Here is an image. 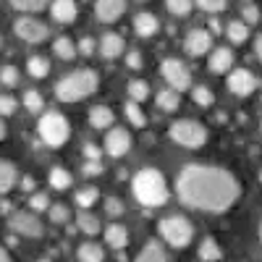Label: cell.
<instances>
[{
    "label": "cell",
    "mask_w": 262,
    "mask_h": 262,
    "mask_svg": "<svg viewBox=\"0 0 262 262\" xmlns=\"http://www.w3.org/2000/svg\"><path fill=\"white\" fill-rule=\"evenodd\" d=\"M0 262H11V254L6 252V247H0Z\"/></svg>",
    "instance_id": "obj_51"
},
{
    "label": "cell",
    "mask_w": 262,
    "mask_h": 262,
    "mask_svg": "<svg viewBox=\"0 0 262 262\" xmlns=\"http://www.w3.org/2000/svg\"><path fill=\"white\" fill-rule=\"evenodd\" d=\"M27 71H29V76H34V79H45V76L50 74V60L42 58V55H32V58L27 60Z\"/></svg>",
    "instance_id": "obj_29"
},
{
    "label": "cell",
    "mask_w": 262,
    "mask_h": 262,
    "mask_svg": "<svg viewBox=\"0 0 262 262\" xmlns=\"http://www.w3.org/2000/svg\"><path fill=\"white\" fill-rule=\"evenodd\" d=\"M158 29H160V21H158V16H152V13H137L134 16V32L139 34V37H155L158 34Z\"/></svg>",
    "instance_id": "obj_19"
},
{
    "label": "cell",
    "mask_w": 262,
    "mask_h": 262,
    "mask_svg": "<svg viewBox=\"0 0 262 262\" xmlns=\"http://www.w3.org/2000/svg\"><path fill=\"white\" fill-rule=\"evenodd\" d=\"M113 121H116V116H113V111L107 105H95L90 111V126L97 128V131L113 128Z\"/></svg>",
    "instance_id": "obj_18"
},
{
    "label": "cell",
    "mask_w": 262,
    "mask_h": 262,
    "mask_svg": "<svg viewBox=\"0 0 262 262\" xmlns=\"http://www.w3.org/2000/svg\"><path fill=\"white\" fill-rule=\"evenodd\" d=\"M76 228H79L81 233H86V236H97V233H102L100 217L92 215V212H86V210L79 212V217H76Z\"/></svg>",
    "instance_id": "obj_22"
},
{
    "label": "cell",
    "mask_w": 262,
    "mask_h": 262,
    "mask_svg": "<svg viewBox=\"0 0 262 262\" xmlns=\"http://www.w3.org/2000/svg\"><path fill=\"white\" fill-rule=\"evenodd\" d=\"M8 228L16 236H24V238H42V233H45L37 212H29V210H16L8 217Z\"/></svg>",
    "instance_id": "obj_8"
},
{
    "label": "cell",
    "mask_w": 262,
    "mask_h": 262,
    "mask_svg": "<svg viewBox=\"0 0 262 262\" xmlns=\"http://www.w3.org/2000/svg\"><path fill=\"white\" fill-rule=\"evenodd\" d=\"M50 13L58 24H71L79 16V8H76V0H53L50 3Z\"/></svg>",
    "instance_id": "obj_15"
},
{
    "label": "cell",
    "mask_w": 262,
    "mask_h": 262,
    "mask_svg": "<svg viewBox=\"0 0 262 262\" xmlns=\"http://www.w3.org/2000/svg\"><path fill=\"white\" fill-rule=\"evenodd\" d=\"M71 184H74V179H71V173L66 170L63 165L50 168V186H53L55 191H66V189H71Z\"/></svg>",
    "instance_id": "obj_27"
},
{
    "label": "cell",
    "mask_w": 262,
    "mask_h": 262,
    "mask_svg": "<svg viewBox=\"0 0 262 262\" xmlns=\"http://www.w3.org/2000/svg\"><path fill=\"white\" fill-rule=\"evenodd\" d=\"M29 207H32L34 212H45V210H50V207H53V202H50V196H48V194L37 191V194H32V196H29Z\"/></svg>",
    "instance_id": "obj_38"
},
{
    "label": "cell",
    "mask_w": 262,
    "mask_h": 262,
    "mask_svg": "<svg viewBox=\"0 0 262 262\" xmlns=\"http://www.w3.org/2000/svg\"><path fill=\"white\" fill-rule=\"evenodd\" d=\"M259 242H262V223H259Z\"/></svg>",
    "instance_id": "obj_53"
},
{
    "label": "cell",
    "mask_w": 262,
    "mask_h": 262,
    "mask_svg": "<svg viewBox=\"0 0 262 262\" xmlns=\"http://www.w3.org/2000/svg\"><path fill=\"white\" fill-rule=\"evenodd\" d=\"M126 13V0H97L95 3V16L102 24H113Z\"/></svg>",
    "instance_id": "obj_13"
},
{
    "label": "cell",
    "mask_w": 262,
    "mask_h": 262,
    "mask_svg": "<svg viewBox=\"0 0 262 262\" xmlns=\"http://www.w3.org/2000/svg\"><path fill=\"white\" fill-rule=\"evenodd\" d=\"M254 53H257V58L262 60V34L257 37V42H254Z\"/></svg>",
    "instance_id": "obj_49"
},
{
    "label": "cell",
    "mask_w": 262,
    "mask_h": 262,
    "mask_svg": "<svg viewBox=\"0 0 262 262\" xmlns=\"http://www.w3.org/2000/svg\"><path fill=\"white\" fill-rule=\"evenodd\" d=\"M53 50H55V55L63 58V60H74L76 53H79V48L74 45L71 37H58V39L53 42Z\"/></svg>",
    "instance_id": "obj_28"
},
{
    "label": "cell",
    "mask_w": 262,
    "mask_h": 262,
    "mask_svg": "<svg viewBox=\"0 0 262 262\" xmlns=\"http://www.w3.org/2000/svg\"><path fill=\"white\" fill-rule=\"evenodd\" d=\"M18 69L16 66H3V69H0V84L3 86H8V90H13V86H18Z\"/></svg>",
    "instance_id": "obj_36"
},
{
    "label": "cell",
    "mask_w": 262,
    "mask_h": 262,
    "mask_svg": "<svg viewBox=\"0 0 262 262\" xmlns=\"http://www.w3.org/2000/svg\"><path fill=\"white\" fill-rule=\"evenodd\" d=\"M191 6H194V0H165V8L173 16H189L191 13Z\"/></svg>",
    "instance_id": "obj_37"
},
{
    "label": "cell",
    "mask_w": 262,
    "mask_h": 262,
    "mask_svg": "<svg viewBox=\"0 0 262 262\" xmlns=\"http://www.w3.org/2000/svg\"><path fill=\"white\" fill-rule=\"evenodd\" d=\"M97 200H100L97 186H84V189H79V191H76V205H79L81 210H90Z\"/></svg>",
    "instance_id": "obj_30"
},
{
    "label": "cell",
    "mask_w": 262,
    "mask_h": 262,
    "mask_svg": "<svg viewBox=\"0 0 262 262\" xmlns=\"http://www.w3.org/2000/svg\"><path fill=\"white\" fill-rule=\"evenodd\" d=\"M13 32H16L18 39L29 42V45H39V42H45V39L50 37V29L42 24L39 18H32V16H21V18H16Z\"/></svg>",
    "instance_id": "obj_9"
},
{
    "label": "cell",
    "mask_w": 262,
    "mask_h": 262,
    "mask_svg": "<svg viewBox=\"0 0 262 262\" xmlns=\"http://www.w3.org/2000/svg\"><path fill=\"white\" fill-rule=\"evenodd\" d=\"M200 259L202 262H221L223 259V249H221V244L215 242V238H205V242L200 244Z\"/></svg>",
    "instance_id": "obj_26"
},
{
    "label": "cell",
    "mask_w": 262,
    "mask_h": 262,
    "mask_svg": "<svg viewBox=\"0 0 262 262\" xmlns=\"http://www.w3.org/2000/svg\"><path fill=\"white\" fill-rule=\"evenodd\" d=\"M259 16H262V13H259V8H257V6H252V3H249V6H244V11H242V18L247 21V24H259Z\"/></svg>",
    "instance_id": "obj_43"
},
{
    "label": "cell",
    "mask_w": 262,
    "mask_h": 262,
    "mask_svg": "<svg viewBox=\"0 0 262 262\" xmlns=\"http://www.w3.org/2000/svg\"><path fill=\"white\" fill-rule=\"evenodd\" d=\"M16 97L11 95H0V116H13L16 113Z\"/></svg>",
    "instance_id": "obj_42"
},
{
    "label": "cell",
    "mask_w": 262,
    "mask_h": 262,
    "mask_svg": "<svg viewBox=\"0 0 262 262\" xmlns=\"http://www.w3.org/2000/svg\"><path fill=\"white\" fill-rule=\"evenodd\" d=\"M226 37L231 39V45H244L249 39V24L242 18V21H231L226 27Z\"/></svg>",
    "instance_id": "obj_25"
},
{
    "label": "cell",
    "mask_w": 262,
    "mask_h": 262,
    "mask_svg": "<svg viewBox=\"0 0 262 262\" xmlns=\"http://www.w3.org/2000/svg\"><path fill=\"white\" fill-rule=\"evenodd\" d=\"M131 144H134V139H131V134L126 128H107V137H105V152L111 158H123L126 152L131 149Z\"/></svg>",
    "instance_id": "obj_11"
},
{
    "label": "cell",
    "mask_w": 262,
    "mask_h": 262,
    "mask_svg": "<svg viewBox=\"0 0 262 262\" xmlns=\"http://www.w3.org/2000/svg\"><path fill=\"white\" fill-rule=\"evenodd\" d=\"M3 139H6V123L0 121V142H3Z\"/></svg>",
    "instance_id": "obj_52"
},
{
    "label": "cell",
    "mask_w": 262,
    "mask_h": 262,
    "mask_svg": "<svg viewBox=\"0 0 262 262\" xmlns=\"http://www.w3.org/2000/svg\"><path fill=\"white\" fill-rule=\"evenodd\" d=\"M102 233H105V244L111 249H126L128 247V231H126V226L111 223V226H105Z\"/></svg>",
    "instance_id": "obj_17"
},
{
    "label": "cell",
    "mask_w": 262,
    "mask_h": 262,
    "mask_svg": "<svg viewBox=\"0 0 262 262\" xmlns=\"http://www.w3.org/2000/svg\"><path fill=\"white\" fill-rule=\"evenodd\" d=\"M210 48H212V34H210L207 29H191V32L186 34V42H184L186 55L202 58V55L210 53Z\"/></svg>",
    "instance_id": "obj_12"
},
{
    "label": "cell",
    "mask_w": 262,
    "mask_h": 262,
    "mask_svg": "<svg viewBox=\"0 0 262 262\" xmlns=\"http://www.w3.org/2000/svg\"><path fill=\"white\" fill-rule=\"evenodd\" d=\"M37 134L48 147H63L71 139V123L66 116H60L58 111H50L39 118L37 123Z\"/></svg>",
    "instance_id": "obj_5"
},
{
    "label": "cell",
    "mask_w": 262,
    "mask_h": 262,
    "mask_svg": "<svg viewBox=\"0 0 262 262\" xmlns=\"http://www.w3.org/2000/svg\"><path fill=\"white\" fill-rule=\"evenodd\" d=\"M79 53H81V55H92V53H95V39H92V37H84V39L79 42Z\"/></svg>",
    "instance_id": "obj_47"
},
{
    "label": "cell",
    "mask_w": 262,
    "mask_h": 262,
    "mask_svg": "<svg viewBox=\"0 0 262 262\" xmlns=\"http://www.w3.org/2000/svg\"><path fill=\"white\" fill-rule=\"evenodd\" d=\"M76 259H79V262H102V259H105V249H102L97 242H84V244L76 249Z\"/></svg>",
    "instance_id": "obj_23"
},
{
    "label": "cell",
    "mask_w": 262,
    "mask_h": 262,
    "mask_svg": "<svg viewBox=\"0 0 262 262\" xmlns=\"http://www.w3.org/2000/svg\"><path fill=\"white\" fill-rule=\"evenodd\" d=\"M123 202L118 200V196H105V215H111V217H121L123 215Z\"/></svg>",
    "instance_id": "obj_41"
},
{
    "label": "cell",
    "mask_w": 262,
    "mask_h": 262,
    "mask_svg": "<svg viewBox=\"0 0 262 262\" xmlns=\"http://www.w3.org/2000/svg\"><path fill=\"white\" fill-rule=\"evenodd\" d=\"M158 231H160V238L173 247V249H184L191 244V238H194V226L189 223V217L184 215H168L163 217V221L158 223Z\"/></svg>",
    "instance_id": "obj_4"
},
{
    "label": "cell",
    "mask_w": 262,
    "mask_h": 262,
    "mask_svg": "<svg viewBox=\"0 0 262 262\" xmlns=\"http://www.w3.org/2000/svg\"><path fill=\"white\" fill-rule=\"evenodd\" d=\"M176 196L189 210L221 215L238 202L242 184H238V179L233 173H228L226 168L191 163V165H184L181 173H179Z\"/></svg>",
    "instance_id": "obj_1"
},
{
    "label": "cell",
    "mask_w": 262,
    "mask_h": 262,
    "mask_svg": "<svg viewBox=\"0 0 262 262\" xmlns=\"http://www.w3.org/2000/svg\"><path fill=\"white\" fill-rule=\"evenodd\" d=\"M170 139L186 147V149H200L207 142V128L200 121H191V118H181L170 126Z\"/></svg>",
    "instance_id": "obj_6"
},
{
    "label": "cell",
    "mask_w": 262,
    "mask_h": 262,
    "mask_svg": "<svg viewBox=\"0 0 262 262\" xmlns=\"http://www.w3.org/2000/svg\"><path fill=\"white\" fill-rule=\"evenodd\" d=\"M196 8H202L205 13H221L226 6H228V0H194Z\"/></svg>",
    "instance_id": "obj_40"
},
{
    "label": "cell",
    "mask_w": 262,
    "mask_h": 262,
    "mask_svg": "<svg viewBox=\"0 0 262 262\" xmlns=\"http://www.w3.org/2000/svg\"><path fill=\"white\" fill-rule=\"evenodd\" d=\"M100 76L92 69H76L71 74H66L58 84H55V97L60 102H79L84 97H90L97 92Z\"/></svg>",
    "instance_id": "obj_3"
},
{
    "label": "cell",
    "mask_w": 262,
    "mask_h": 262,
    "mask_svg": "<svg viewBox=\"0 0 262 262\" xmlns=\"http://www.w3.org/2000/svg\"><path fill=\"white\" fill-rule=\"evenodd\" d=\"M48 215H50V221H53V223H58V226L71 221V210L66 207V205H53V207L48 210Z\"/></svg>",
    "instance_id": "obj_39"
},
{
    "label": "cell",
    "mask_w": 262,
    "mask_h": 262,
    "mask_svg": "<svg viewBox=\"0 0 262 262\" xmlns=\"http://www.w3.org/2000/svg\"><path fill=\"white\" fill-rule=\"evenodd\" d=\"M123 37L121 34H116V32H111V34H105L102 39H100V55L102 58H107V60H113V58H121L123 55Z\"/></svg>",
    "instance_id": "obj_16"
},
{
    "label": "cell",
    "mask_w": 262,
    "mask_h": 262,
    "mask_svg": "<svg viewBox=\"0 0 262 262\" xmlns=\"http://www.w3.org/2000/svg\"><path fill=\"white\" fill-rule=\"evenodd\" d=\"M191 97H194V102L200 105V107H210V105L215 102V95H212L210 86H194V90H191Z\"/></svg>",
    "instance_id": "obj_35"
},
{
    "label": "cell",
    "mask_w": 262,
    "mask_h": 262,
    "mask_svg": "<svg viewBox=\"0 0 262 262\" xmlns=\"http://www.w3.org/2000/svg\"><path fill=\"white\" fill-rule=\"evenodd\" d=\"M8 3L16 8V11H24V13H37L42 11L50 0H8Z\"/></svg>",
    "instance_id": "obj_33"
},
{
    "label": "cell",
    "mask_w": 262,
    "mask_h": 262,
    "mask_svg": "<svg viewBox=\"0 0 262 262\" xmlns=\"http://www.w3.org/2000/svg\"><path fill=\"white\" fill-rule=\"evenodd\" d=\"M123 111H126V118H128V123H131V126H137V128H142V126L147 123V118H144V113H142V107H139V102H134V100H128V102L123 105Z\"/></svg>",
    "instance_id": "obj_32"
},
{
    "label": "cell",
    "mask_w": 262,
    "mask_h": 262,
    "mask_svg": "<svg viewBox=\"0 0 262 262\" xmlns=\"http://www.w3.org/2000/svg\"><path fill=\"white\" fill-rule=\"evenodd\" d=\"M81 170H84V176H100V173H102V163L100 160H84Z\"/></svg>",
    "instance_id": "obj_45"
},
{
    "label": "cell",
    "mask_w": 262,
    "mask_h": 262,
    "mask_svg": "<svg viewBox=\"0 0 262 262\" xmlns=\"http://www.w3.org/2000/svg\"><path fill=\"white\" fill-rule=\"evenodd\" d=\"M102 152H105V149L97 147L95 142H86V144H84V160H100Z\"/></svg>",
    "instance_id": "obj_44"
},
{
    "label": "cell",
    "mask_w": 262,
    "mask_h": 262,
    "mask_svg": "<svg viewBox=\"0 0 262 262\" xmlns=\"http://www.w3.org/2000/svg\"><path fill=\"white\" fill-rule=\"evenodd\" d=\"M18 181V170L11 160H0V194H8Z\"/></svg>",
    "instance_id": "obj_21"
},
{
    "label": "cell",
    "mask_w": 262,
    "mask_h": 262,
    "mask_svg": "<svg viewBox=\"0 0 262 262\" xmlns=\"http://www.w3.org/2000/svg\"><path fill=\"white\" fill-rule=\"evenodd\" d=\"M158 107L165 113H173V111H179V105H181V92L179 90H170V86H165L163 92H158Z\"/></svg>",
    "instance_id": "obj_24"
},
{
    "label": "cell",
    "mask_w": 262,
    "mask_h": 262,
    "mask_svg": "<svg viewBox=\"0 0 262 262\" xmlns=\"http://www.w3.org/2000/svg\"><path fill=\"white\" fill-rule=\"evenodd\" d=\"M137 262H168V252H165V247H163L160 242H155V238H152V242H147V244L142 247Z\"/></svg>",
    "instance_id": "obj_20"
},
{
    "label": "cell",
    "mask_w": 262,
    "mask_h": 262,
    "mask_svg": "<svg viewBox=\"0 0 262 262\" xmlns=\"http://www.w3.org/2000/svg\"><path fill=\"white\" fill-rule=\"evenodd\" d=\"M160 74L165 79V84L170 90H179V92H186L189 84H191V71L189 66L179 58H165L163 66H160Z\"/></svg>",
    "instance_id": "obj_7"
},
{
    "label": "cell",
    "mask_w": 262,
    "mask_h": 262,
    "mask_svg": "<svg viewBox=\"0 0 262 262\" xmlns=\"http://www.w3.org/2000/svg\"><path fill=\"white\" fill-rule=\"evenodd\" d=\"M210 32L212 34H221V21H217V18H210Z\"/></svg>",
    "instance_id": "obj_48"
},
{
    "label": "cell",
    "mask_w": 262,
    "mask_h": 262,
    "mask_svg": "<svg viewBox=\"0 0 262 262\" xmlns=\"http://www.w3.org/2000/svg\"><path fill=\"white\" fill-rule=\"evenodd\" d=\"M226 86H228V92H231V95H236V97H247V95H252V92L257 90V76H254L249 69H233V71L228 74Z\"/></svg>",
    "instance_id": "obj_10"
},
{
    "label": "cell",
    "mask_w": 262,
    "mask_h": 262,
    "mask_svg": "<svg viewBox=\"0 0 262 262\" xmlns=\"http://www.w3.org/2000/svg\"><path fill=\"white\" fill-rule=\"evenodd\" d=\"M131 189L142 207H160L168 202V184L158 168H142L131 181Z\"/></svg>",
    "instance_id": "obj_2"
},
{
    "label": "cell",
    "mask_w": 262,
    "mask_h": 262,
    "mask_svg": "<svg viewBox=\"0 0 262 262\" xmlns=\"http://www.w3.org/2000/svg\"><path fill=\"white\" fill-rule=\"evenodd\" d=\"M21 186H24V189L29 191V189H34V181H32L29 176H24V179H21Z\"/></svg>",
    "instance_id": "obj_50"
},
{
    "label": "cell",
    "mask_w": 262,
    "mask_h": 262,
    "mask_svg": "<svg viewBox=\"0 0 262 262\" xmlns=\"http://www.w3.org/2000/svg\"><path fill=\"white\" fill-rule=\"evenodd\" d=\"M24 107L29 113H42V107H45V100H42V95L37 90H27L24 92Z\"/></svg>",
    "instance_id": "obj_34"
},
{
    "label": "cell",
    "mask_w": 262,
    "mask_h": 262,
    "mask_svg": "<svg viewBox=\"0 0 262 262\" xmlns=\"http://www.w3.org/2000/svg\"><path fill=\"white\" fill-rule=\"evenodd\" d=\"M126 66H128V69H142V55L137 53V50H131V53H126Z\"/></svg>",
    "instance_id": "obj_46"
},
{
    "label": "cell",
    "mask_w": 262,
    "mask_h": 262,
    "mask_svg": "<svg viewBox=\"0 0 262 262\" xmlns=\"http://www.w3.org/2000/svg\"><path fill=\"white\" fill-rule=\"evenodd\" d=\"M37 262H55V259H37Z\"/></svg>",
    "instance_id": "obj_54"
},
{
    "label": "cell",
    "mask_w": 262,
    "mask_h": 262,
    "mask_svg": "<svg viewBox=\"0 0 262 262\" xmlns=\"http://www.w3.org/2000/svg\"><path fill=\"white\" fill-rule=\"evenodd\" d=\"M126 90H128V100H134V102H142L149 97V84L142 79H131Z\"/></svg>",
    "instance_id": "obj_31"
},
{
    "label": "cell",
    "mask_w": 262,
    "mask_h": 262,
    "mask_svg": "<svg viewBox=\"0 0 262 262\" xmlns=\"http://www.w3.org/2000/svg\"><path fill=\"white\" fill-rule=\"evenodd\" d=\"M0 48H3V37H0Z\"/></svg>",
    "instance_id": "obj_55"
},
{
    "label": "cell",
    "mask_w": 262,
    "mask_h": 262,
    "mask_svg": "<svg viewBox=\"0 0 262 262\" xmlns=\"http://www.w3.org/2000/svg\"><path fill=\"white\" fill-rule=\"evenodd\" d=\"M233 63H236V55H233L231 48H215L212 55H210L207 69H210V74H231Z\"/></svg>",
    "instance_id": "obj_14"
}]
</instances>
